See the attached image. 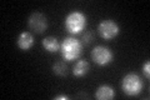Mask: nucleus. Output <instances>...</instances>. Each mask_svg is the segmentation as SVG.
Segmentation results:
<instances>
[{
	"label": "nucleus",
	"instance_id": "obj_1",
	"mask_svg": "<svg viewBox=\"0 0 150 100\" xmlns=\"http://www.w3.org/2000/svg\"><path fill=\"white\" fill-rule=\"evenodd\" d=\"M83 51L81 41L75 36L64 38V40L60 44V53L65 61H74L80 58Z\"/></svg>",
	"mask_w": 150,
	"mask_h": 100
},
{
	"label": "nucleus",
	"instance_id": "obj_2",
	"mask_svg": "<svg viewBox=\"0 0 150 100\" xmlns=\"http://www.w3.org/2000/svg\"><path fill=\"white\" fill-rule=\"evenodd\" d=\"M64 25L70 35H79L86 28V15L79 10H74L67 15Z\"/></svg>",
	"mask_w": 150,
	"mask_h": 100
},
{
	"label": "nucleus",
	"instance_id": "obj_3",
	"mask_svg": "<svg viewBox=\"0 0 150 100\" xmlns=\"http://www.w3.org/2000/svg\"><path fill=\"white\" fill-rule=\"evenodd\" d=\"M144 88V83L142 78L135 73H129L121 80V90L128 96H137L142 93Z\"/></svg>",
	"mask_w": 150,
	"mask_h": 100
},
{
	"label": "nucleus",
	"instance_id": "obj_4",
	"mask_svg": "<svg viewBox=\"0 0 150 100\" xmlns=\"http://www.w3.org/2000/svg\"><path fill=\"white\" fill-rule=\"evenodd\" d=\"M91 59L96 65L106 66L112 63L114 60V54L108 46L98 45L91 50Z\"/></svg>",
	"mask_w": 150,
	"mask_h": 100
},
{
	"label": "nucleus",
	"instance_id": "obj_5",
	"mask_svg": "<svg viewBox=\"0 0 150 100\" xmlns=\"http://www.w3.org/2000/svg\"><path fill=\"white\" fill-rule=\"evenodd\" d=\"M98 33L99 35L105 40H111L116 38L120 33V28L114 20L111 19H106V20H103L99 26H98Z\"/></svg>",
	"mask_w": 150,
	"mask_h": 100
},
{
	"label": "nucleus",
	"instance_id": "obj_6",
	"mask_svg": "<svg viewBox=\"0 0 150 100\" xmlns=\"http://www.w3.org/2000/svg\"><path fill=\"white\" fill-rule=\"evenodd\" d=\"M28 28L36 34H43L48 29V19L41 13H33L28 19Z\"/></svg>",
	"mask_w": 150,
	"mask_h": 100
},
{
	"label": "nucleus",
	"instance_id": "obj_7",
	"mask_svg": "<svg viewBox=\"0 0 150 100\" xmlns=\"http://www.w3.org/2000/svg\"><path fill=\"white\" fill-rule=\"evenodd\" d=\"M16 44L19 46V49L26 51V50L31 49L33 45H34V36H33V34L29 31H23L21 34L18 36Z\"/></svg>",
	"mask_w": 150,
	"mask_h": 100
},
{
	"label": "nucleus",
	"instance_id": "obj_8",
	"mask_svg": "<svg viewBox=\"0 0 150 100\" xmlns=\"http://www.w3.org/2000/svg\"><path fill=\"white\" fill-rule=\"evenodd\" d=\"M115 96V90L110 85H100L95 91V98L98 100H111Z\"/></svg>",
	"mask_w": 150,
	"mask_h": 100
},
{
	"label": "nucleus",
	"instance_id": "obj_9",
	"mask_svg": "<svg viewBox=\"0 0 150 100\" xmlns=\"http://www.w3.org/2000/svg\"><path fill=\"white\" fill-rule=\"evenodd\" d=\"M90 70V65L86 60H78L73 66V74L76 78H83L89 73Z\"/></svg>",
	"mask_w": 150,
	"mask_h": 100
},
{
	"label": "nucleus",
	"instance_id": "obj_10",
	"mask_svg": "<svg viewBox=\"0 0 150 100\" xmlns=\"http://www.w3.org/2000/svg\"><path fill=\"white\" fill-rule=\"evenodd\" d=\"M43 48L48 51V53H56L60 50V44L56 38L54 36H46L45 39H43Z\"/></svg>",
	"mask_w": 150,
	"mask_h": 100
},
{
	"label": "nucleus",
	"instance_id": "obj_11",
	"mask_svg": "<svg viewBox=\"0 0 150 100\" xmlns=\"http://www.w3.org/2000/svg\"><path fill=\"white\" fill-rule=\"evenodd\" d=\"M68 65L65 64V60H60L56 61V63L53 65V71L54 74L59 75V77H65L68 74Z\"/></svg>",
	"mask_w": 150,
	"mask_h": 100
},
{
	"label": "nucleus",
	"instance_id": "obj_12",
	"mask_svg": "<svg viewBox=\"0 0 150 100\" xmlns=\"http://www.w3.org/2000/svg\"><path fill=\"white\" fill-rule=\"evenodd\" d=\"M93 40V33L91 31H85L83 34V38H81V44L83 45H88V44H90Z\"/></svg>",
	"mask_w": 150,
	"mask_h": 100
},
{
	"label": "nucleus",
	"instance_id": "obj_13",
	"mask_svg": "<svg viewBox=\"0 0 150 100\" xmlns=\"http://www.w3.org/2000/svg\"><path fill=\"white\" fill-rule=\"evenodd\" d=\"M143 74L145 75V78H150V61H145L143 64Z\"/></svg>",
	"mask_w": 150,
	"mask_h": 100
},
{
	"label": "nucleus",
	"instance_id": "obj_14",
	"mask_svg": "<svg viewBox=\"0 0 150 100\" xmlns=\"http://www.w3.org/2000/svg\"><path fill=\"white\" fill-rule=\"evenodd\" d=\"M55 100H68L69 96L68 95H56V96H54Z\"/></svg>",
	"mask_w": 150,
	"mask_h": 100
}]
</instances>
